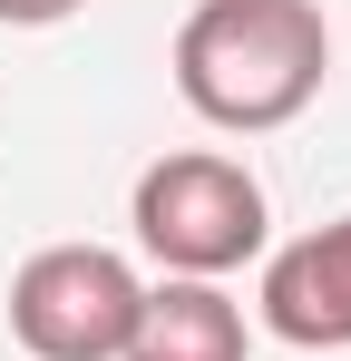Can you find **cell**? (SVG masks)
<instances>
[{
	"label": "cell",
	"instance_id": "cell-5",
	"mask_svg": "<svg viewBox=\"0 0 351 361\" xmlns=\"http://www.w3.org/2000/svg\"><path fill=\"white\" fill-rule=\"evenodd\" d=\"M117 361H244V302L225 283H147L137 302V332H127V352Z\"/></svg>",
	"mask_w": 351,
	"mask_h": 361
},
{
	"label": "cell",
	"instance_id": "cell-2",
	"mask_svg": "<svg viewBox=\"0 0 351 361\" xmlns=\"http://www.w3.org/2000/svg\"><path fill=\"white\" fill-rule=\"evenodd\" d=\"M127 225H137V244H147L166 274L215 283L244 254H264V185H254V166H234L215 147H185V157H156V166L137 176Z\"/></svg>",
	"mask_w": 351,
	"mask_h": 361
},
{
	"label": "cell",
	"instance_id": "cell-3",
	"mask_svg": "<svg viewBox=\"0 0 351 361\" xmlns=\"http://www.w3.org/2000/svg\"><path fill=\"white\" fill-rule=\"evenodd\" d=\"M137 264L108 244H49L10 274V332L30 361H117L137 332Z\"/></svg>",
	"mask_w": 351,
	"mask_h": 361
},
{
	"label": "cell",
	"instance_id": "cell-6",
	"mask_svg": "<svg viewBox=\"0 0 351 361\" xmlns=\"http://www.w3.org/2000/svg\"><path fill=\"white\" fill-rule=\"evenodd\" d=\"M88 0H0V20L10 30H58V20H78Z\"/></svg>",
	"mask_w": 351,
	"mask_h": 361
},
{
	"label": "cell",
	"instance_id": "cell-1",
	"mask_svg": "<svg viewBox=\"0 0 351 361\" xmlns=\"http://www.w3.org/2000/svg\"><path fill=\"white\" fill-rule=\"evenodd\" d=\"M332 78L322 0H195L176 30V98L205 127H292Z\"/></svg>",
	"mask_w": 351,
	"mask_h": 361
},
{
	"label": "cell",
	"instance_id": "cell-4",
	"mask_svg": "<svg viewBox=\"0 0 351 361\" xmlns=\"http://www.w3.org/2000/svg\"><path fill=\"white\" fill-rule=\"evenodd\" d=\"M264 322L302 352H351V215L264 264Z\"/></svg>",
	"mask_w": 351,
	"mask_h": 361
}]
</instances>
